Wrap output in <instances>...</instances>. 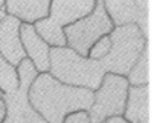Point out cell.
Masks as SVG:
<instances>
[{"instance_id": "cell-3", "label": "cell", "mask_w": 152, "mask_h": 123, "mask_svg": "<svg viewBox=\"0 0 152 123\" xmlns=\"http://www.w3.org/2000/svg\"><path fill=\"white\" fill-rule=\"evenodd\" d=\"M111 48L106 58L100 62L106 74L126 77L139 60L148 41L136 24H128L114 27L109 34Z\"/></svg>"}, {"instance_id": "cell-7", "label": "cell", "mask_w": 152, "mask_h": 123, "mask_svg": "<svg viewBox=\"0 0 152 123\" xmlns=\"http://www.w3.org/2000/svg\"><path fill=\"white\" fill-rule=\"evenodd\" d=\"M106 12L115 27L136 24L148 41H150V2L140 0L103 1Z\"/></svg>"}, {"instance_id": "cell-11", "label": "cell", "mask_w": 152, "mask_h": 123, "mask_svg": "<svg viewBox=\"0 0 152 123\" xmlns=\"http://www.w3.org/2000/svg\"><path fill=\"white\" fill-rule=\"evenodd\" d=\"M123 116L129 123H151L150 85L129 86Z\"/></svg>"}, {"instance_id": "cell-9", "label": "cell", "mask_w": 152, "mask_h": 123, "mask_svg": "<svg viewBox=\"0 0 152 123\" xmlns=\"http://www.w3.org/2000/svg\"><path fill=\"white\" fill-rule=\"evenodd\" d=\"M20 25L18 19L9 15L0 22V56L14 67L26 58L19 36Z\"/></svg>"}, {"instance_id": "cell-16", "label": "cell", "mask_w": 152, "mask_h": 123, "mask_svg": "<svg viewBox=\"0 0 152 123\" xmlns=\"http://www.w3.org/2000/svg\"><path fill=\"white\" fill-rule=\"evenodd\" d=\"M110 48H111V41L109 38V35H106L92 45V48L88 53V58L95 61H101L109 53Z\"/></svg>"}, {"instance_id": "cell-6", "label": "cell", "mask_w": 152, "mask_h": 123, "mask_svg": "<svg viewBox=\"0 0 152 123\" xmlns=\"http://www.w3.org/2000/svg\"><path fill=\"white\" fill-rule=\"evenodd\" d=\"M128 88L126 77L104 75L100 87L93 92V104L88 111L91 123H103L108 117L123 115Z\"/></svg>"}, {"instance_id": "cell-2", "label": "cell", "mask_w": 152, "mask_h": 123, "mask_svg": "<svg viewBox=\"0 0 152 123\" xmlns=\"http://www.w3.org/2000/svg\"><path fill=\"white\" fill-rule=\"evenodd\" d=\"M49 74L68 86L95 92L106 75L99 61L82 56L67 46L50 48Z\"/></svg>"}, {"instance_id": "cell-20", "label": "cell", "mask_w": 152, "mask_h": 123, "mask_svg": "<svg viewBox=\"0 0 152 123\" xmlns=\"http://www.w3.org/2000/svg\"><path fill=\"white\" fill-rule=\"evenodd\" d=\"M6 15H7V14H6V12H5V10L0 9V22L5 18V17H6Z\"/></svg>"}, {"instance_id": "cell-15", "label": "cell", "mask_w": 152, "mask_h": 123, "mask_svg": "<svg viewBox=\"0 0 152 123\" xmlns=\"http://www.w3.org/2000/svg\"><path fill=\"white\" fill-rule=\"evenodd\" d=\"M16 71H17V76H18V88L28 92L33 81L38 77V70L35 69L31 60L28 58H25L18 63V66L16 67Z\"/></svg>"}, {"instance_id": "cell-17", "label": "cell", "mask_w": 152, "mask_h": 123, "mask_svg": "<svg viewBox=\"0 0 152 123\" xmlns=\"http://www.w3.org/2000/svg\"><path fill=\"white\" fill-rule=\"evenodd\" d=\"M64 123H91L88 112L80 111L69 114L68 116L65 119Z\"/></svg>"}, {"instance_id": "cell-8", "label": "cell", "mask_w": 152, "mask_h": 123, "mask_svg": "<svg viewBox=\"0 0 152 123\" xmlns=\"http://www.w3.org/2000/svg\"><path fill=\"white\" fill-rule=\"evenodd\" d=\"M19 36L26 58L31 60L39 74L49 72L50 46L37 33L34 26L22 23L19 28Z\"/></svg>"}, {"instance_id": "cell-1", "label": "cell", "mask_w": 152, "mask_h": 123, "mask_svg": "<svg viewBox=\"0 0 152 123\" xmlns=\"http://www.w3.org/2000/svg\"><path fill=\"white\" fill-rule=\"evenodd\" d=\"M27 98L32 109L48 123H64L69 114L89 111L93 92L61 84L49 72H43L33 81Z\"/></svg>"}, {"instance_id": "cell-22", "label": "cell", "mask_w": 152, "mask_h": 123, "mask_svg": "<svg viewBox=\"0 0 152 123\" xmlns=\"http://www.w3.org/2000/svg\"><path fill=\"white\" fill-rule=\"evenodd\" d=\"M103 123H104V122H103Z\"/></svg>"}, {"instance_id": "cell-14", "label": "cell", "mask_w": 152, "mask_h": 123, "mask_svg": "<svg viewBox=\"0 0 152 123\" xmlns=\"http://www.w3.org/2000/svg\"><path fill=\"white\" fill-rule=\"evenodd\" d=\"M19 82L16 67L0 56V92L2 95H13L18 90Z\"/></svg>"}, {"instance_id": "cell-4", "label": "cell", "mask_w": 152, "mask_h": 123, "mask_svg": "<svg viewBox=\"0 0 152 123\" xmlns=\"http://www.w3.org/2000/svg\"><path fill=\"white\" fill-rule=\"evenodd\" d=\"M95 0H53L49 16L33 25L35 31L50 48L66 46L64 28L93 12Z\"/></svg>"}, {"instance_id": "cell-13", "label": "cell", "mask_w": 152, "mask_h": 123, "mask_svg": "<svg viewBox=\"0 0 152 123\" xmlns=\"http://www.w3.org/2000/svg\"><path fill=\"white\" fill-rule=\"evenodd\" d=\"M129 86L150 85V44L143 50L139 60L126 76Z\"/></svg>"}, {"instance_id": "cell-5", "label": "cell", "mask_w": 152, "mask_h": 123, "mask_svg": "<svg viewBox=\"0 0 152 123\" xmlns=\"http://www.w3.org/2000/svg\"><path fill=\"white\" fill-rule=\"evenodd\" d=\"M114 24L106 12L103 0H96L93 12L64 28L67 48L82 56H88L92 45L101 37L109 35Z\"/></svg>"}, {"instance_id": "cell-12", "label": "cell", "mask_w": 152, "mask_h": 123, "mask_svg": "<svg viewBox=\"0 0 152 123\" xmlns=\"http://www.w3.org/2000/svg\"><path fill=\"white\" fill-rule=\"evenodd\" d=\"M50 2L49 0H9L5 2V12L23 24L34 25L49 16Z\"/></svg>"}, {"instance_id": "cell-18", "label": "cell", "mask_w": 152, "mask_h": 123, "mask_svg": "<svg viewBox=\"0 0 152 123\" xmlns=\"http://www.w3.org/2000/svg\"><path fill=\"white\" fill-rule=\"evenodd\" d=\"M7 115V106L2 96H0V123H4Z\"/></svg>"}, {"instance_id": "cell-21", "label": "cell", "mask_w": 152, "mask_h": 123, "mask_svg": "<svg viewBox=\"0 0 152 123\" xmlns=\"http://www.w3.org/2000/svg\"><path fill=\"white\" fill-rule=\"evenodd\" d=\"M0 96H2V93H1V92H0Z\"/></svg>"}, {"instance_id": "cell-10", "label": "cell", "mask_w": 152, "mask_h": 123, "mask_svg": "<svg viewBox=\"0 0 152 123\" xmlns=\"http://www.w3.org/2000/svg\"><path fill=\"white\" fill-rule=\"evenodd\" d=\"M27 93V90L18 88L13 95H2L7 106V115L4 123H48L32 109Z\"/></svg>"}, {"instance_id": "cell-19", "label": "cell", "mask_w": 152, "mask_h": 123, "mask_svg": "<svg viewBox=\"0 0 152 123\" xmlns=\"http://www.w3.org/2000/svg\"><path fill=\"white\" fill-rule=\"evenodd\" d=\"M104 123H129L128 121L125 120V117L123 115H115V116L108 117L104 121Z\"/></svg>"}]
</instances>
